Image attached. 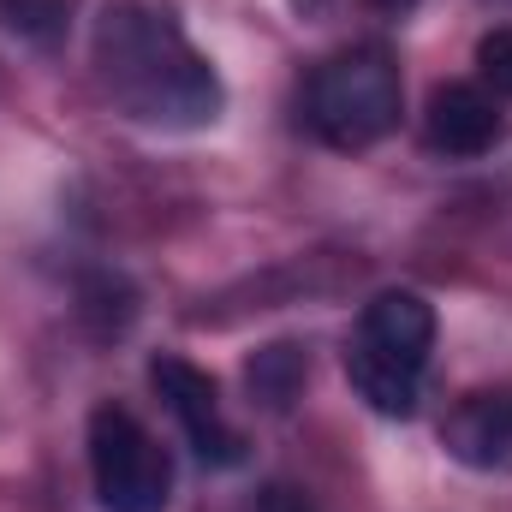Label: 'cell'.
<instances>
[{
	"mask_svg": "<svg viewBox=\"0 0 512 512\" xmlns=\"http://www.w3.org/2000/svg\"><path fill=\"white\" fill-rule=\"evenodd\" d=\"M0 30L30 48H60L72 30V0H0Z\"/></svg>",
	"mask_w": 512,
	"mask_h": 512,
	"instance_id": "obj_10",
	"label": "cell"
},
{
	"mask_svg": "<svg viewBox=\"0 0 512 512\" xmlns=\"http://www.w3.org/2000/svg\"><path fill=\"white\" fill-rule=\"evenodd\" d=\"M251 512H316V501H310L298 483H262L256 501H251Z\"/></svg>",
	"mask_w": 512,
	"mask_h": 512,
	"instance_id": "obj_12",
	"label": "cell"
},
{
	"mask_svg": "<svg viewBox=\"0 0 512 512\" xmlns=\"http://www.w3.org/2000/svg\"><path fill=\"white\" fill-rule=\"evenodd\" d=\"M435 304L411 286H387L376 292L352 334H346V382L352 393L376 411V417H417L423 405V382H429V358H435Z\"/></svg>",
	"mask_w": 512,
	"mask_h": 512,
	"instance_id": "obj_2",
	"label": "cell"
},
{
	"mask_svg": "<svg viewBox=\"0 0 512 512\" xmlns=\"http://www.w3.org/2000/svg\"><path fill=\"white\" fill-rule=\"evenodd\" d=\"M149 387L173 411V423H179L185 447L197 453V465H209V471H239L245 465V435L227 423L221 387H215L209 370H197L179 352H161V358H149Z\"/></svg>",
	"mask_w": 512,
	"mask_h": 512,
	"instance_id": "obj_5",
	"label": "cell"
},
{
	"mask_svg": "<svg viewBox=\"0 0 512 512\" xmlns=\"http://www.w3.org/2000/svg\"><path fill=\"white\" fill-rule=\"evenodd\" d=\"M304 382H310V346H298V340H274V346L251 352V364H245V387H251V405L274 411V417L298 405Z\"/></svg>",
	"mask_w": 512,
	"mask_h": 512,
	"instance_id": "obj_8",
	"label": "cell"
},
{
	"mask_svg": "<svg viewBox=\"0 0 512 512\" xmlns=\"http://www.w3.org/2000/svg\"><path fill=\"white\" fill-rule=\"evenodd\" d=\"M90 483L102 512H167L173 507V453L149 435V423L126 405H96L90 429Z\"/></svg>",
	"mask_w": 512,
	"mask_h": 512,
	"instance_id": "obj_4",
	"label": "cell"
},
{
	"mask_svg": "<svg viewBox=\"0 0 512 512\" xmlns=\"http://www.w3.org/2000/svg\"><path fill=\"white\" fill-rule=\"evenodd\" d=\"M78 322L96 340H120L131 322H137V292H131L120 274H90L78 286Z\"/></svg>",
	"mask_w": 512,
	"mask_h": 512,
	"instance_id": "obj_9",
	"label": "cell"
},
{
	"mask_svg": "<svg viewBox=\"0 0 512 512\" xmlns=\"http://www.w3.org/2000/svg\"><path fill=\"white\" fill-rule=\"evenodd\" d=\"M423 143L447 161H477L501 143V102L483 84H441L423 114Z\"/></svg>",
	"mask_w": 512,
	"mask_h": 512,
	"instance_id": "obj_7",
	"label": "cell"
},
{
	"mask_svg": "<svg viewBox=\"0 0 512 512\" xmlns=\"http://www.w3.org/2000/svg\"><path fill=\"white\" fill-rule=\"evenodd\" d=\"M90 72L108 108L143 131L191 137L227 114V84L155 0H108L90 24Z\"/></svg>",
	"mask_w": 512,
	"mask_h": 512,
	"instance_id": "obj_1",
	"label": "cell"
},
{
	"mask_svg": "<svg viewBox=\"0 0 512 512\" xmlns=\"http://www.w3.org/2000/svg\"><path fill=\"white\" fill-rule=\"evenodd\" d=\"M417 6H423V0H370V12H376V18H411Z\"/></svg>",
	"mask_w": 512,
	"mask_h": 512,
	"instance_id": "obj_13",
	"label": "cell"
},
{
	"mask_svg": "<svg viewBox=\"0 0 512 512\" xmlns=\"http://www.w3.org/2000/svg\"><path fill=\"white\" fill-rule=\"evenodd\" d=\"M477 84L495 102H512V24H495L477 36Z\"/></svg>",
	"mask_w": 512,
	"mask_h": 512,
	"instance_id": "obj_11",
	"label": "cell"
},
{
	"mask_svg": "<svg viewBox=\"0 0 512 512\" xmlns=\"http://www.w3.org/2000/svg\"><path fill=\"white\" fill-rule=\"evenodd\" d=\"M441 447L477 477H512V382L459 393L441 417Z\"/></svg>",
	"mask_w": 512,
	"mask_h": 512,
	"instance_id": "obj_6",
	"label": "cell"
},
{
	"mask_svg": "<svg viewBox=\"0 0 512 512\" xmlns=\"http://www.w3.org/2000/svg\"><path fill=\"white\" fill-rule=\"evenodd\" d=\"M405 78L387 42H352L310 66L304 78V126L340 155H364L399 131Z\"/></svg>",
	"mask_w": 512,
	"mask_h": 512,
	"instance_id": "obj_3",
	"label": "cell"
}]
</instances>
